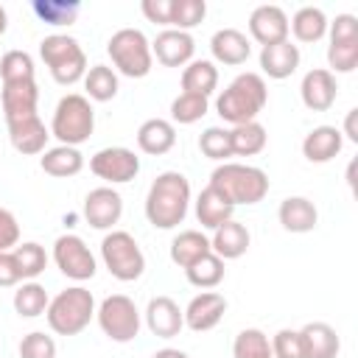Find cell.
I'll list each match as a JSON object with an SVG mask.
<instances>
[{"instance_id": "cell-13", "label": "cell", "mask_w": 358, "mask_h": 358, "mask_svg": "<svg viewBox=\"0 0 358 358\" xmlns=\"http://www.w3.org/2000/svg\"><path fill=\"white\" fill-rule=\"evenodd\" d=\"M182 313H185V327H190L193 333H207L224 319L227 299L218 291H201L187 302Z\"/></svg>"}, {"instance_id": "cell-38", "label": "cell", "mask_w": 358, "mask_h": 358, "mask_svg": "<svg viewBox=\"0 0 358 358\" xmlns=\"http://www.w3.org/2000/svg\"><path fill=\"white\" fill-rule=\"evenodd\" d=\"M11 252H14V257H17V266H20L22 282H25V280H36V277H39V274L48 268V255H45V246H39L36 241L17 243Z\"/></svg>"}, {"instance_id": "cell-24", "label": "cell", "mask_w": 358, "mask_h": 358, "mask_svg": "<svg viewBox=\"0 0 358 358\" xmlns=\"http://www.w3.org/2000/svg\"><path fill=\"white\" fill-rule=\"evenodd\" d=\"M344 145L341 129L336 126H316L302 140V154L308 162H330Z\"/></svg>"}, {"instance_id": "cell-30", "label": "cell", "mask_w": 358, "mask_h": 358, "mask_svg": "<svg viewBox=\"0 0 358 358\" xmlns=\"http://www.w3.org/2000/svg\"><path fill=\"white\" fill-rule=\"evenodd\" d=\"M39 165H42L45 173H50L56 179H70L84 168V157L73 145H56V148H45L42 151Z\"/></svg>"}, {"instance_id": "cell-12", "label": "cell", "mask_w": 358, "mask_h": 358, "mask_svg": "<svg viewBox=\"0 0 358 358\" xmlns=\"http://www.w3.org/2000/svg\"><path fill=\"white\" fill-rule=\"evenodd\" d=\"M123 215V199L115 187H95L84 199V218L95 229H112Z\"/></svg>"}, {"instance_id": "cell-18", "label": "cell", "mask_w": 358, "mask_h": 358, "mask_svg": "<svg viewBox=\"0 0 358 358\" xmlns=\"http://www.w3.org/2000/svg\"><path fill=\"white\" fill-rule=\"evenodd\" d=\"M6 126H8V140H11V145L20 154L34 157V154H42L45 151L50 131L45 129V123H42L39 115L20 117V120H6Z\"/></svg>"}, {"instance_id": "cell-37", "label": "cell", "mask_w": 358, "mask_h": 358, "mask_svg": "<svg viewBox=\"0 0 358 358\" xmlns=\"http://www.w3.org/2000/svg\"><path fill=\"white\" fill-rule=\"evenodd\" d=\"M232 358H274L268 336L257 327L241 330L232 341Z\"/></svg>"}, {"instance_id": "cell-41", "label": "cell", "mask_w": 358, "mask_h": 358, "mask_svg": "<svg viewBox=\"0 0 358 358\" xmlns=\"http://www.w3.org/2000/svg\"><path fill=\"white\" fill-rule=\"evenodd\" d=\"M330 73H352L358 64V39H330L327 45Z\"/></svg>"}, {"instance_id": "cell-22", "label": "cell", "mask_w": 358, "mask_h": 358, "mask_svg": "<svg viewBox=\"0 0 358 358\" xmlns=\"http://www.w3.org/2000/svg\"><path fill=\"white\" fill-rule=\"evenodd\" d=\"M176 145V129L165 117H148L137 129V148L151 157H162Z\"/></svg>"}, {"instance_id": "cell-51", "label": "cell", "mask_w": 358, "mask_h": 358, "mask_svg": "<svg viewBox=\"0 0 358 358\" xmlns=\"http://www.w3.org/2000/svg\"><path fill=\"white\" fill-rule=\"evenodd\" d=\"M6 28H8V17H6V8L0 6V36L6 34Z\"/></svg>"}, {"instance_id": "cell-33", "label": "cell", "mask_w": 358, "mask_h": 358, "mask_svg": "<svg viewBox=\"0 0 358 358\" xmlns=\"http://www.w3.org/2000/svg\"><path fill=\"white\" fill-rule=\"evenodd\" d=\"M84 90H87L90 101L106 103V101H112L117 95V73L112 67H106V64H92V67H87Z\"/></svg>"}, {"instance_id": "cell-47", "label": "cell", "mask_w": 358, "mask_h": 358, "mask_svg": "<svg viewBox=\"0 0 358 358\" xmlns=\"http://www.w3.org/2000/svg\"><path fill=\"white\" fill-rule=\"evenodd\" d=\"M140 8H143V14H145L148 22L171 25V0H143Z\"/></svg>"}, {"instance_id": "cell-23", "label": "cell", "mask_w": 358, "mask_h": 358, "mask_svg": "<svg viewBox=\"0 0 358 358\" xmlns=\"http://www.w3.org/2000/svg\"><path fill=\"white\" fill-rule=\"evenodd\" d=\"M277 218L282 224L285 232H310L319 221V213H316V204L305 196H288L280 201V210H277Z\"/></svg>"}, {"instance_id": "cell-25", "label": "cell", "mask_w": 358, "mask_h": 358, "mask_svg": "<svg viewBox=\"0 0 358 358\" xmlns=\"http://www.w3.org/2000/svg\"><path fill=\"white\" fill-rule=\"evenodd\" d=\"M232 213H235V204L213 185H207L196 199V218L204 229H218L224 221L232 218Z\"/></svg>"}, {"instance_id": "cell-10", "label": "cell", "mask_w": 358, "mask_h": 358, "mask_svg": "<svg viewBox=\"0 0 358 358\" xmlns=\"http://www.w3.org/2000/svg\"><path fill=\"white\" fill-rule=\"evenodd\" d=\"M53 260H56L59 271L76 282L95 277V257L78 235H59L53 243Z\"/></svg>"}, {"instance_id": "cell-46", "label": "cell", "mask_w": 358, "mask_h": 358, "mask_svg": "<svg viewBox=\"0 0 358 358\" xmlns=\"http://www.w3.org/2000/svg\"><path fill=\"white\" fill-rule=\"evenodd\" d=\"M20 243V224L11 210L0 207V252H11Z\"/></svg>"}, {"instance_id": "cell-28", "label": "cell", "mask_w": 358, "mask_h": 358, "mask_svg": "<svg viewBox=\"0 0 358 358\" xmlns=\"http://www.w3.org/2000/svg\"><path fill=\"white\" fill-rule=\"evenodd\" d=\"M210 238L201 232V229H182L173 241H171V260L179 266V268H187L193 266L199 257L210 255Z\"/></svg>"}, {"instance_id": "cell-16", "label": "cell", "mask_w": 358, "mask_h": 358, "mask_svg": "<svg viewBox=\"0 0 358 358\" xmlns=\"http://www.w3.org/2000/svg\"><path fill=\"white\" fill-rule=\"evenodd\" d=\"M249 34L255 42L266 45H277L288 39V17L280 6H257L249 17Z\"/></svg>"}, {"instance_id": "cell-21", "label": "cell", "mask_w": 358, "mask_h": 358, "mask_svg": "<svg viewBox=\"0 0 358 358\" xmlns=\"http://www.w3.org/2000/svg\"><path fill=\"white\" fill-rule=\"evenodd\" d=\"M296 67H299V48H296L291 39L260 48V70H263L268 78L282 81V78H288Z\"/></svg>"}, {"instance_id": "cell-11", "label": "cell", "mask_w": 358, "mask_h": 358, "mask_svg": "<svg viewBox=\"0 0 358 358\" xmlns=\"http://www.w3.org/2000/svg\"><path fill=\"white\" fill-rule=\"evenodd\" d=\"M90 171L109 182V185H123V182H131L140 171V157L131 151V148H123V145H112V148H101L98 154H92L90 159Z\"/></svg>"}, {"instance_id": "cell-49", "label": "cell", "mask_w": 358, "mask_h": 358, "mask_svg": "<svg viewBox=\"0 0 358 358\" xmlns=\"http://www.w3.org/2000/svg\"><path fill=\"white\" fill-rule=\"evenodd\" d=\"M355 117H358V109H350L347 117H344V131L341 137H350L352 143H358V129H355Z\"/></svg>"}, {"instance_id": "cell-42", "label": "cell", "mask_w": 358, "mask_h": 358, "mask_svg": "<svg viewBox=\"0 0 358 358\" xmlns=\"http://www.w3.org/2000/svg\"><path fill=\"white\" fill-rule=\"evenodd\" d=\"M0 78L3 84L14 81H34V59L25 50H8L0 59Z\"/></svg>"}, {"instance_id": "cell-26", "label": "cell", "mask_w": 358, "mask_h": 358, "mask_svg": "<svg viewBox=\"0 0 358 358\" xmlns=\"http://www.w3.org/2000/svg\"><path fill=\"white\" fill-rule=\"evenodd\" d=\"M210 249L213 255H218L221 260H235L241 255H246L249 249V229L241 221H224L218 229H213L210 238Z\"/></svg>"}, {"instance_id": "cell-2", "label": "cell", "mask_w": 358, "mask_h": 358, "mask_svg": "<svg viewBox=\"0 0 358 358\" xmlns=\"http://www.w3.org/2000/svg\"><path fill=\"white\" fill-rule=\"evenodd\" d=\"M266 103H268V87H266L263 76L260 73H241L218 95L215 112L221 115V120L241 126V123L257 120V115L266 109Z\"/></svg>"}, {"instance_id": "cell-50", "label": "cell", "mask_w": 358, "mask_h": 358, "mask_svg": "<svg viewBox=\"0 0 358 358\" xmlns=\"http://www.w3.org/2000/svg\"><path fill=\"white\" fill-rule=\"evenodd\" d=\"M151 358H187V352H182V350H176V347H162V350H157Z\"/></svg>"}, {"instance_id": "cell-15", "label": "cell", "mask_w": 358, "mask_h": 358, "mask_svg": "<svg viewBox=\"0 0 358 358\" xmlns=\"http://www.w3.org/2000/svg\"><path fill=\"white\" fill-rule=\"evenodd\" d=\"M299 95H302V103L310 109V112H327L333 103H336V95H338V84H336V76L324 67H313L302 76V84H299Z\"/></svg>"}, {"instance_id": "cell-35", "label": "cell", "mask_w": 358, "mask_h": 358, "mask_svg": "<svg viewBox=\"0 0 358 358\" xmlns=\"http://www.w3.org/2000/svg\"><path fill=\"white\" fill-rule=\"evenodd\" d=\"M31 11L45 25H73L81 11V3L78 0H34Z\"/></svg>"}, {"instance_id": "cell-31", "label": "cell", "mask_w": 358, "mask_h": 358, "mask_svg": "<svg viewBox=\"0 0 358 358\" xmlns=\"http://www.w3.org/2000/svg\"><path fill=\"white\" fill-rule=\"evenodd\" d=\"M288 34H294L299 42H319L324 34H327V17L322 8L316 6H302L294 20L288 22Z\"/></svg>"}, {"instance_id": "cell-40", "label": "cell", "mask_w": 358, "mask_h": 358, "mask_svg": "<svg viewBox=\"0 0 358 358\" xmlns=\"http://www.w3.org/2000/svg\"><path fill=\"white\" fill-rule=\"evenodd\" d=\"M207 109H210L207 98L179 92V95L171 101V120H173V123H182V126H190V123L201 120V117L207 115Z\"/></svg>"}, {"instance_id": "cell-32", "label": "cell", "mask_w": 358, "mask_h": 358, "mask_svg": "<svg viewBox=\"0 0 358 358\" xmlns=\"http://www.w3.org/2000/svg\"><path fill=\"white\" fill-rule=\"evenodd\" d=\"M229 140H232V157H255L266 148V126L252 120V123H241L229 129Z\"/></svg>"}, {"instance_id": "cell-6", "label": "cell", "mask_w": 358, "mask_h": 358, "mask_svg": "<svg viewBox=\"0 0 358 358\" xmlns=\"http://www.w3.org/2000/svg\"><path fill=\"white\" fill-rule=\"evenodd\" d=\"M92 129H95V112H92V103L87 95L70 92L56 103L53 120H50V134L59 140V145L78 148L81 143L90 140Z\"/></svg>"}, {"instance_id": "cell-19", "label": "cell", "mask_w": 358, "mask_h": 358, "mask_svg": "<svg viewBox=\"0 0 358 358\" xmlns=\"http://www.w3.org/2000/svg\"><path fill=\"white\" fill-rule=\"evenodd\" d=\"M210 50H213V59L227 64V67H238L252 56V45H249L246 34L238 31V28L215 31L213 39H210Z\"/></svg>"}, {"instance_id": "cell-36", "label": "cell", "mask_w": 358, "mask_h": 358, "mask_svg": "<svg viewBox=\"0 0 358 358\" xmlns=\"http://www.w3.org/2000/svg\"><path fill=\"white\" fill-rule=\"evenodd\" d=\"M185 274H187V282L190 285H196L201 291H210V288H215L224 280V260L210 252V255L199 257L193 266H187Z\"/></svg>"}, {"instance_id": "cell-3", "label": "cell", "mask_w": 358, "mask_h": 358, "mask_svg": "<svg viewBox=\"0 0 358 358\" xmlns=\"http://www.w3.org/2000/svg\"><path fill=\"white\" fill-rule=\"evenodd\" d=\"M210 185L221 190L235 207L238 204H257L268 193V176L263 168L243 165V162H221L210 173Z\"/></svg>"}, {"instance_id": "cell-48", "label": "cell", "mask_w": 358, "mask_h": 358, "mask_svg": "<svg viewBox=\"0 0 358 358\" xmlns=\"http://www.w3.org/2000/svg\"><path fill=\"white\" fill-rule=\"evenodd\" d=\"M22 280L14 252H0V288H11Z\"/></svg>"}, {"instance_id": "cell-14", "label": "cell", "mask_w": 358, "mask_h": 358, "mask_svg": "<svg viewBox=\"0 0 358 358\" xmlns=\"http://www.w3.org/2000/svg\"><path fill=\"white\" fill-rule=\"evenodd\" d=\"M193 50H196V42L187 31H173V28H165L157 34V39L151 42V56H157V62L162 67H182V64H190L193 62Z\"/></svg>"}, {"instance_id": "cell-29", "label": "cell", "mask_w": 358, "mask_h": 358, "mask_svg": "<svg viewBox=\"0 0 358 358\" xmlns=\"http://www.w3.org/2000/svg\"><path fill=\"white\" fill-rule=\"evenodd\" d=\"M218 87V67L207 59H196L182 70V92L210 98Z\"/></svg>"}, {"instance_id": "cell-39", "label": "cell", "mask_w": 358, "mask_h": 358, "mask_svg": "<svg viewBox=\"0 0 358 358\" xmlns=\"http://www.w3.org/2000/svg\"><path fill=\"white\" fill-rule=\"evenodd\" d=\"M207 14L204 0H171V28L173 31H187L196 28Z\"/></svg>"}, {"instance_id": "cell-20", "label": "cell", "mask_w": 358, "mask_h": 358, "mask_svg": "<svg viewBox=\"0 0 358 358\" xmlns=\"http://www.w3.org/2000/svg\"><path fill=\"white\" fill-rule=\"evenodd\" d=\"M3 115L6 120H20V117H31L36 115V103H39V90L36 81H14V84H3Z\"/></svg>"}, {"instance_id": "cell-45", "label": "cell", "mask_w": 358, "mask_h": 358, "mask_svg": "<svg viewBox=\"0 0 358 358\" xmlns=\"http://www.w3.org/2000/svg\"><path fill=\"white\" fill-rule=\"evenodd\" d=\"M20 358H56V341L53 336L34 330L28 336H22L20 341Z\"/></svg>"}, {"instance_id": "cell-4", "label": "cell", "mask_w": 358, "mask_h": 358, "mask_svg": "<svg viewBox=\"0 0 358 358\" xmlns=\"http://www.w3.org/2000/svg\"><path fill=\"white\" fill-rule=\"evenodd\" d=\"M95 316V299L84 285H70L59 291L45 310L48 327L56 336H78Z\"/></svg>"}, {"instance_id": "cell-44", "label": "cell", "mask_w": 358, "mask_h": 358, "mask_svg": "<svg viewBox=\"0 0 358 358\" xmlns=\"http://www.w3.org/2000/svg\"><path fill=\"white\" fill-rule=\"evenodd\" d=\"M268 341H271L274 358H305V344H302L299 330L282 327V330H277Z\"/></svg>"}, {"instance_id": "cell-27", "label": "cell", "mask_w": 358, "mask_h": 358, "mask_svg": "<svg viewBox=\"0 0 358 358\" xmlns=\"http://www.w3.org/2000/svg\"><path fill=\"white\" fill-rule=\"evenodd\" d=\"M299 336L305 344V358H336L341 350V338L327 322H308Z\"/></svg>"}, {"instance_id": "cell-5", "label": "cell", "mask_w": 358, "mask_h": 358, "mask_svg": "<svg viewBox=\"0 0 358 358\" xmlns=\"http://www.w3.org/2000/svg\"><path fill=\"white\" fill-rule=\"evenodd\" d=\"M39 56L45 67L50 70L53 81L62 87H73L87 76V53L78 45V39L67 34H50L39 42Z\"/></svg>"}, {"instance_id": "cell-8", "label": "cell", "mask_w": 358, "mask_h": 358, "mask_svg": "<svg viewBox=\"0 0 358 358\" xmlns=\"http://www.w3.org/2000/svg\"><path fill=\"white\" fill-rule=\"evenodd\" d=\"M101 257H103V266L109 268V274L120 282L140 280L145 271V255L137 246L134 235H129L126 229H112L109 235H103Z\"/></svg>"}, {"instance_id": "cell-9", "label": "cell", "mask_w": 358, "mask_h": 358, "mask_svg": "<svg viewBox=\"0 0 358 358\" xmlns=\"http://www.w3.org/2000/svg\"><path fill=\"white\" fill-rule=\"evenodd\" d=\"M95 319H98L103 336H109V338L117 341V344L134 341L137 333H140V310H137L134 299L126 296V294H112V296H106V299L98 305Z\"/></svg>"}, {"instance_id": "cell-7", "label": "cell", "mask_w": 358, "mask_h": 358, "mask_svg": "<svg viewBox=\"0 0 358 358\" xmlns=\"http://www.w3.org/2000/svg\"><path fill=\"white\" fill-rule=\"evenodd\" d=\"M106 53L115 64L117 73L129 76V78H145L151 73L154 56H151V42L145 39V34L140 28H120L112 34Z\"/></svg>"}, {"instance_id": "cell-34", "label": "cell", "mask_w": 358, "mask_h": 358, "mask_svg": "<svg viewBox=\"0 0 358 358\" xmlns=\"http://www.w3.org/2000/svg\"><path fill=\"white\" fill-rule=\"evenodd\" d=\"M48 291L45 285H39L36 280H25L17 291H14V310L22 316V319H36L48 310Z\"/></svg>"}, {"instance_id": "cell-43", "label": "cell", "mask_w": 358, "mask_h": 358, "mask_svg": "<svg viewBox=\"0 0 358 358\" xmlns=\"http://www.w3.org/2000/svg\"><path fill=\"white\" fill-rule=\"evenodd\" d=\"M199 148L207 159H215V162H227L232 157V140H229V129H221V126H210L201 131L199 137Z\"/></svg>"}, {"instance_id": "cell-17", "label": "cell", "mask_w": 358, "mask_h": 358, "mask_svg": "<svg viewBox=\"0 0 358 358\" xmlns=\"http://www.w3.org/2000/svg\"><path fill=\"white\" fill-rule=\"evenodd\" d=\"M145 324L157 338H173L185 327V313L171 296H154L145 308Z\"/></svg>"}, {"instance_id": "cell-1", "label": "cell", "mask_w": 358, "mask_h": 358, "mask_svg": "<svg viewBox=\"0 0 358 358\" xmlns=\"http://www.w3.org/2000/svg\"><path fill=\"white\" fill-rule=\"evenodd\" d=\"M190 207V182L179 171H162L145 196V218L157 229H173L185 221Z\"/></svg>"}]
</instances>
